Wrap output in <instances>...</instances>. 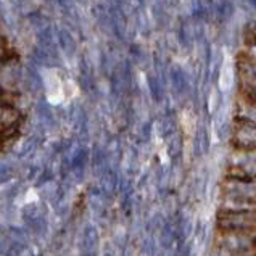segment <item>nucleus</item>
I'll list each match as a JSON object with an SVG mask.
<instances>
[{"label":"nucleus","instance_id":"f257e3e1","mask_svg":"<svg viewBox=\"0 0 256 256\" xmlns=\"http://www.w3.org/2000/svg\"><path fill=\"white\" fill-rule=\"evenodd\" d=\"M234 84V63L232 58L228 55L224 58V63L221 66V74H219V87L221 90H229Z\"/></svg>","mask_w":256,"mask_h":256}]
</instances>
